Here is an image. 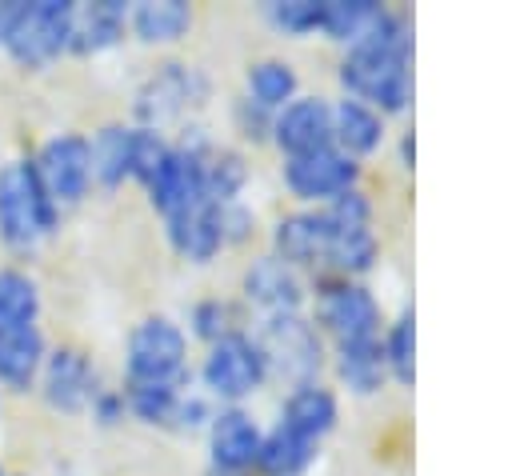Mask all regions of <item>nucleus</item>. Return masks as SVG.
Returning <instances> with one entry per match:
<instances>
[{"label": "nucleus", "instance_id": "21", "mask_svg": "<svg viewBox=\"0 0 512 476\" xmlns=\"http://www.w3.org/2000/svg\"><path fill=\"white\" fill-rule=\"evenodd\" d=\"M328 216V212H324ZM384 260V236L376 224H332L328 252H324V272L320 276H348V280H368Z\"/></svg>", "mask_w": 512, "mask_h": 476}, {"label": "nucleus", "instance_id": "29", "mask_svg": "<svg viewBox=\"0 0 512 476\" xmlns=\"http://www.w3.org/2000/svg\"><path fill=\"white\" fill-rule=\"evenodd\" d=\"M248 184H252V160L240 144H220L204 156V196L212 204H236L248 200Z\"/></svg>", "mask_w": 512, "mask_h": 476}, {"label": "nucleus", "instance_id": "6", "mask_svg": "<svg viewBox=\"0 0 512 476\" xmlns=\"http://www.w3.org/2000/svg\"><path fill=\"white\" fill-rule=\"evenodd\" d=\"M336 88V96L360 100L384 120H408L416 104V68L364 48H344L336 56Z\"/></svg>", "mask_w": 512, "mask_h": 476}, {"label": "nucleus", "instance_id": "25", "mask_svg": "<svg viewBox=\"0 0 512 476\" xmlns=\"http://www.w3.org/2000/svg\"><path fill=\"white\" fill-rule=\"evenodd\" d=\"M316 460H320V444H312L308 436L272 420V424H264V440H260L252 476H308Z\"/></svg>", "mask_w": 512, "mask_h": 476}, {"label": "nucleus", "instance_id": "35", "mask_svg": "<svg viewBox=\"0 0 512 476\" xmlns=\"http://www.w3.org/2000/svg\"><path fill=\"white\" fill-rule=\"evenodd\" d=\"M228 124H232L240 148H244V144L264 148L268 136H272V112L260 108V104H252L248 96H232V100H228Z\"/></svg>", "mask_w": 512, "mask_h": 476}, {"label": "nucleus", "instance_id": "11", "mask_svg": "<svg viewBox=\"0 0 512 476\" xmlns=\"http://www.w3.org/2000/svg\"><path fill=\"white\" fill-rule=\"evenodd\" d=\"M264 424L248 404H216L208 428H204V452L208 472L220 476H252L260 456Z\"/></svg>", "mask_w": 512, "mask_h": 476}, {"label": "nucleus", "instance_id": "8", "mask_svg": "<svg viewBox=\"0 0 512 476\" xmlns=\"http://www.w3.org/2000/svg\"><path fill=\"white\" fill-rule=\"evenodd\" d=\"M252 332L268 356L272 380H284V388L304 380H324L328 372V340L316 332L308 312L288 316H260L252 320Z\"/></svg>", "mask_w": 512, "mask_h": 476}, {"label": "nucleus", "instance_id": "15", "mask_svg": "<svg viewBox=\"0 0 512 476\" xmlns=\"http://www.w3.org/2000/svg\"><path fill=\"white\" fill-rule=\"evenodd\" d=\"M268 148H276L280 160L332 148V96H324V92H300L280 112H272Z\"/></svg>", "mask_w": 512, "mask_h": 476}, {"label": "nucleus", "instance_id": "36", "mask_svg": "<svg viewBox=\"0 0 512 476\" xmlns=\"http://www.w3.org/2000/svg\"><path fill=\"white\" fill-rule=\"evenodd\" d=\"M324 212H328L332 224H348V228H356V224H376V196H372L368 184H356V188L340 192L336 200H328Z\"/></svg>", "mask_w": 512, "mask_h": 476}, {"label": "nucleus", "instance_id": "1", "mask_svg": "<svg viewBox=\"0 0 512 476\" xmlns=\"http://www.w3.org/2000/svg\"><path fill=\"white\" fill-rule=\"evenodd\" d=\"M76 0H4L0 4V48L4 56L24 68L40 72L68 56Z\"/></svg>", "mask_w": 512, "mask_h": 476}, {"label": "nucleus", "instance_id": "12", "mask_svg": "<svg viewBox=\"0 0 512 476\" xmlns=\"http://www.w3.org/2000/svg\"><path fill=\"white\" fill-rule=\"evenodd\" d=\"M32 168H36L48 200L60 212L80 204L92 192V160H88V136L84 132H56V136H48L36 148Z\"/></svg>", "mask_w": 512, "mask_h": 476}, {"label": "nucleus", "instance_id": "4", "mask_svg": "<svg viewBox=\"0 0 512 476\" xmlns=\"http://www.w3.org/2000/svg\"><path fill=\"white\" fill-rule=\"evenodd\" d=\"M192 364V340L184 324L168 312L140 316L124 336V380L192 388Z\"/></svg>", "mask_w": 512, "mask_h": 476}, {"label": "nucleus", "instance_id": "22", "mask_svg": "<svg viewBox=\"0 0 512 476\" xmlns=\"http://www.w3.org/2000/svg\"><path fill=\"white\" fill-rule=\"evenodd\" d=\"M196 28V4L188 0H136L128 4V36L144 48H172Z\"/></svg>", "mask_w": 512, "mask_h": 476}, {"label": "nucleus", "instance_id": "16", "mask_svg": "<svg viewBox=\"0 0 512 476\" xmlns=\"http://www.w3.org/2000/svg\"><path fill=\"white\" fill-rule=\"evenodd\" d=\"M324 380L336 392H348L356 400H376L384 388H392L388 384V364H384L380 336L332 344L328 348V372H324Z\"/></svg>", "mask_w": 512, "mask_h": 476}, {"label": "nucleus", "instance_id": "37", "mask_svg": "<svg viewBox=\"0 0 512 476\" xmlns=\"http://www.w3.org/2000/svg\"><path fill=\"white\" fill-rule=\"evenodd\" d=\"M220 232H224V248H248L264 232L256 204H248V200L220 204Z\"/></svg>", "mask_w": 512, "mask_h": 476}, {"label": "nucleus", "instance_id": "13", "mask_svg": "<svg viewBox=\"0 0 512 476\" xmlns=\"http://www.w3.org/2000/svg\"><path fill=\"white\" fill-rule=\"evenodd\" d=\"M328 236H332V220L324 216V208H288V212L272 216V224L264 228L268 252L276 260L292 264L296 272H304L308 280L324 272Z\"/></svg>", "mask_w": 512, "mask_h": 476}, {"label": "nucleus", "instance_id": "34", "mask_svg": "<svg viewBox=\"0 0 512 476\" xmlns=\"http://www.w3.org/2000/svg\"><path fill=\"white\" fill-rule=\"evenodd\" d=\"M168 148H172V136H168V132L132 124V184L144 188V184L156 176V168L164 164Z\"/></svg>", "mask_w": 512, "mask_h": 476}, {"label": "nucleus", "instance_id": "31", "mask_svg": "<svg viewBox=\"0 0 512 476\" xmlns=\"http://www.w3.org/2000/svg\"><path fill=\"white\" fill-rule=\"evenodd\" d=\"M380 8H384V0H324L320 36L344 52V48H352L372 28V20L380 16Z\"/></svg>", "mask_w": 512, "mask_h": 476}, {"label": "nucleus", "instance_id": "17", "mask_svg": "<svg viewBox=\"0 0 512 476\" xmlns=\"http://www.w3.org/2000/svg\"><path fill=\"white\" fill-rule=\"evenodd\" d=\"M276 420L300 436H308L312 444H324L336 428H340V392L328 380H304L292 384L280 396Z\"/></svg>", "mask_w": 512, "mask_h": 476}, {"label": "nucleus", "instance_id": "24", "mask_svg": "<svg viewBox=\"0 0 512 476\" xmlns=\"http://www.w3.org/2000/svg\"><path fill=\"white\" fill-rule=\"evenodd\" d=\"M92 188H120L132 180V120H108L88 136Z\"/></svg>", "mask_w": 512, "mask_h": 476}, {"label": "nucleus", "instance_id": "42", "mask_svg": "<svg viewBox=\"0 0 512 476\" xmlns=\"http://www.w3.org/2000/svg\"><path fill=\"white\" fill-rule=\"evenodd\" d=\"M208 476H220V472H208Z\"/></svg>", "mask_w": 512, "mask_h": 476}, {"label": "nucleus", "instance_id": "2", "mask_svg": "<svg viewBox=\"0 0 512 476\" xmlns=\"http://www.w3.org/2000/svg\"><path fill=\"white\" fill-rule=\"evenodd\" d=\"M268 356L248 328L220 336L216 344H204L196 364H192V384L212 400V404H248L268 388Z\"/></svg>", "mask_w": 512, "mask_h": 476}, {"label": "nucleus", "instance_id": "40", "mask_svg": "<svg viewBox=\"0 0 512 476\" xmlns=\"http://www.w3.org/2000/svg\"><path fill=\"white\" fill-rule=\"evenodd\" d=\"M388 144H392L396 168H400V172H416V128H412V124H400Z\"/></svg>", "mask_w": 512, "mask_h": 476}, {"label": "nucleus", "instance_id": "28", "mask_svg": "<svg viewBox=\"0 0 512 476\" xmlns=\"http://www.w3.org/2000/svg\"><path fill=\"white\" fill-rule=\"evenodd\" d=\"M380 348L388 364V384L400 392H412L416 388V308L412 304H400L396 312H388L380 328Z\"/></svg>", "mask_w": 512, "mask_h": 476}, {"label": "nucleus", "instance_id": "7", "mask_svg": "<svg viewBox=\"0 0 512 476\" xmlns=\"http://www.w3.org/2000/svg\"><path fill=\"white\" fill-rule=\"evenodd\" d=\"M208 100H212V80L200 64L160 60L132 96V124L168 132V124L196 120V112L208 108Z\"/></svg>", "mask_w": 512, "mask_h": 476}, {"label": "nucleus", "instance_id": "30", "mask_svg": "<svg viewBox=\"0 0 512 476\" xmlns=\"http://www.w3.org/2000/svg\"><path fill=\"white\" fill-rule=\"evenodd\" d=\"M120 392L128 404V420H136L144 428H172L176 404L184 396L180 384H144V380H124Z\"/></svg>", "mask_w": 512, "mask_h": 476}, {"label": "nucleus", "instance_id": "38", "mask_svg": "<svg viewBox=\"0 0 512 476\" xmlns=\"http://www.w3.org/2000/svg\"><path fill=\"white\" fill-rule=\"evenodd\" d=\"M212 412H216V404H212V400L192 384V388H184V396H180V404H176V416H172V428H168V432L196 436V432H204V428H208Z\"/></svg>", "mask_w": 512, "mask_h": 476}, {"label": "nucleus", "instance_id": "33", "mask_svg": "<svg viewBox=\"0 0 512 476\" xmlns=\"http://www.w3.org/2000/svg\"><path fill=\"white\" fill-rule=\"evenodd\" d=\"M260 16H264V24L276 36L308 40V36H320L324 0H264L260 4Z\"/></svg>", "mask_w": 512, "mask_h": 476}, {"label": "nucleus", "instance_id": "20", "mask_svg": "<svg viewBox=\"0 0 512 476\" xmlns=\"http://www.w3.org/2000/svg\"><path fill=\"white\" fill-rule=\"evenodd\" d=\"M128 40V4L124 0H88L72 8L68 56H100Z\"/></svg>", "mask_w": 512, "mask_h": 476}, {"label": "nucleus", "instance_id": "23", "mask_svg": "<svg viewBox=\"0 0 512 476\" xmlns=\"http://www.w3.org/2000/svg\"><path fill=\"white\" fill-rule=\"evenodd\" d=\"M48 344L40 324H0V388L32 392L44 368Z\"/></svg>", "mask_w": 512, "mask_h": 476}, {"label": "nucleus", "instance_id": "19", "mask_svg": "<svg viewBox=\"0 0 512 476\" xmlns=\"http://www.w3.org/2000/svg\"><path fill=\"white\" fill-rule=\"evenodd\" d=\"M164 240L184 264H196V268L212 264L220 252H228L224 248V232H220V204L204 200V204L164 220Z\"/></svg>", "mask_w": 512, "mask_h": 476}, {"label": "nucleus", "instance_id": "26", "mask_svg": "<svg viewBox=\"0 0 512 476\" xmlns=\"http://www.w3.org/2000/svg\"><path fill=\"white\" fill-rule=\"evenodd\" d=\"M300 92H304L300 68L288 56H256V60L244 64V88H240V96H248L252 104H260L268 112H280Z\"/></svg>", "mask_w": 512, "mask_h": 476}, {"label": "nucleus", "instance_id": "9", "mask_svg": "<svg viewBox=\"0 0 512 476\" xmlns=\"http://www.w3.org/2000/svg\"><path fill=\"white\" fill-rule=\"evenodd\" d=\"M356 184H364V164L344 156L336 144L280 160V188L292 200V208H324L328 200H336Z\"/></svg>", "mask_w": 512, "mask_h": 476}, {"label": "nucleus", "instance_id": "3", "mask_svg": "<svg viewBox=\"0 0 512 476\" xmlns=\"http://www.w3.org/2000/svg\"><path fill=\"white\" fill-rule=\"evenodd\" d=\"M304 312L316 324V332L328 340V348L348 344V340H372V336H380V328L388 320L372 284L348 280V276H312Z\"/></svg>", "mask_w": 512, "mask_h": 476}, {"label": "nucleus", "instance_id": "39", "mask_svg": "<svg viewBox=\"0 0 512 476\" xmlns=\"http://www.w3.org/2000/svg\"><path fill=\"white\" fill-rule=\"evenodd\" d=\"M88 416H92V424H96V428H120V424H128V404H124V392L104 384V388L92 396Z\"/></svg>", "mask_w": 512, "mask_h": 476}, {"label": "nucleus", "instance_id": "18", "mask_svg": "<svg viewBox=\"0 0 512 476\" xmlns=\"http://www.w3.org/2000/svg\"><path fill=\"white\" fill-rule=\"evenodd\" d=\"M392 140V120H384L376 108L360 104V100H348V96H332V144L368 164L376 160Z\"/></svg>", "mask_w": 512, "mask_h": 476}, {"label": "nucleus", "instance_id": "10", "mask_svg": "<svg viewBox=\"0 0 512 476\" xmlns=\"http://www.w3.org/2000/svg\"><path fill=\"white\" fill-rule=\"evenodd\" d=\"M252 320L260 316H288L308 308V276L292 264L276 260L268 248L244 260L240 268V296H236Z\"/></svg>", "mask_w": 512, "mask_h": 476}, {"label": "nucleus", "instance_id": "14", "mask_svg": "<svg viewBox=\"0 0 512 476\" xmlns=\"http://www.w3.org/2000/svg\"><path fill=\"white\" fill-rule=\"evenodd\" d=\"M100 388H104L100 368L92 364V356L84 348H72V344L48 348L40 380H36V392L44 396V404L52 412L80 416V412H88V404H92V396Z\"/></svg>", "mask_w": 512, "mask_h": 476}, {"label": "nucleus", "instance_id": "27", "mask_svg": "<svg viewBox=\"0 0 512 476\" xmlns=\"http://www.w3.org/2000/svg\"><path fill=\"white\" fill-rule=\"evenodd\" d=\"M180 324H184L188 340L204 348V344H216L220 336H232V332L248 328V324H252V316H248V308H244L236 296L212 292V296H200V300H192Z\"/></svg>", "mask_w": 512, "mask_h": 476}, {"label": "nucleus", "instance_id": "5", "mask_svg": "<svg viewBox=\"0 0 512 476\" xmlns=\"http://www.w3.org/2000/svg\"><path fill=\"white\" fill-rule=\"evenodd\" d=\"M60 224V208L48 200L32 156L0 164V244L8 252H32Z\"/></svg>", "mask_w": 512, "mask_h": 476}, {"label": "nucleus", "instance_id": "32", "mask_svg": "<svg viewBox=\"0 0 512 476\" xmlns=\"http://www.w3.org/2000/svg\"><path fill=\"white\" fill-rule=\"evenodd\" d=\"M40 284L28 268L4 264L0 268V324H36L40 320Z\"/></svg>", "mask_w": 512, "mask_h": 476}, {"label": "nucleus", "instance_id": "41", "mask_svg": "<svg viewBox=\"0 0 512 476\" xmlns=\"http://www.w3.org/2000/svg\"><path fill=\"white\" fill-rule=\"evenodd\" d=\"M0 476H8V472H4V468H0Z\"/></svg>", "mask_w": 512, "mask_h": 476}]
</instances>
